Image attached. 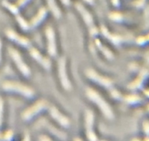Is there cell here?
I'll return each mask as SVG.
<instances>
[{
    "instance_id": "cell-9",
    "label": "cell",
    "mask_w": 149,
    "mask_h": 141,
    "mask_svg": "<svg viewBox=\"0 0 149 141\" xmlns=\"http://www.w3.org/2000/svg\"><path fill=\"white\" fill-rule=\"evenodd\" d=\"M112 2H113V5L118 6V4H119V0H112Z\"/></svg>"
},
{
    "instance_id": "cell-3",
    "label": "cell",
    "mask_w": 149,
    "mask_h": 141,
    "mask_svg": "<svg viewBox=\"0 0 149 141\" xmlns=\"http://www.w3.org/2000/svg\"><path fill=\"white\" fill-rule=\"evenodd\" d=\"M10 54L11 55L12 58H13V60H15V63L17 64V65H18V68H20V71L23 72V74L26 76H29L30 74V71H29V68L26 66L25 64H23V63H20V65H19V60H21V58H20V55H19L18 52L17 51H15L13 49H10Z\"/></svg>"
},
{
    "instance_id": "cell-11",
    "label": "cell",
    "mask_w": 149,
    "mask_h": 141,
    "mask_svg": "<svg viewBox=\"0 0 149 141\" xmlns=\"http://www.w3.org/2000/svg\"><path fill=\"white\" fill-rule=\"evenodd\" d=\"M1 42L0 40V61H1Z\"/></svg>"
},
{
    "instance_id": "cell-4",
    "label": "cell",
    "mask_w": 149,
    "mask_h": 141,
    "mask_svg": "<svg viewBox=\"0 0 149 141\" xmlns=\"http://www.w3.org/2000/svg\"><path fill=\"white\" fill-rule=\"evenodd\" d=\"M47 36L49 38V43L51 44V46L49 47V53L50 55H55V39H54V33L53 31L51 28H48L47 29Z\"/></svg>"
},
{
    "instance_id": "cell-1",
    "label": "cell",
    "mask_w": 149,
    "mask_h": 141,
    "mask_svg": "<svg viewBox=\"0 0 149 141\" xmlns=\"http://www.w3.org/2000/svg\"><path fill=\"white\" fill-rule=\"evenodd\" d=\"M87 94L91 98V100H94L95 103H96L97 105H98V106L101 109L102 111L104 113V114L108 118H109V119L113 118V113H112V111L111 110L110 107L108 106L107 103L104 100H103V99L100 97V95L98 94H97L95 92L93 91V90H90L87 92Z\"/></svg>"
},
{
    "instance_id": "cell-8",
    "label": "cell",
    "mask_w": 149,
    "mask_h": 141,
    "mask_svg": "<svg viewBox=\"0 0 149 141\" xmlns=\"http://www.w3.org/2000/svg\"><path fill=\"white\" fill-rule=\"evenodd\" d=\"M63 3L65 5H68L70 4V0H61Z\"/></svg>"
},
{
    "instance_id": "cell-10",
    "label": "cell",
    "mask_w": 149,
    "mask_h": 141,
    "mask_svg": "<svg viewBox=\"0 0 149 141\" xmlns=\"http://www.w3.org/2000/svg\"><path fill=\"white\" fill-rule=\"evenodd\" d=\"M84 1H87V3H89V4H92V3H93L94 0H84Z\"/></svg>"
},
{
    "instance_id": "cell-2",
    "label": "cell",
    "mask_w": 149,
    "mask_h": 141,
    "mask_svg": "<svg viewBox=\"0 0 149 141\" xmlns=\"http://www.w3.org/2000/svg\"><path fill=\"white\" fill-rule=\"evenodd\" d=\"M2 87L6 91H20L22 94H25V95L31 96L33 94V92L29 90V88L22 86L21 84H19L17 83L7 81L3 84Z\"/></svg>"
},
{
    "instance_id": "cell-5",
    "label": "cell",
    "mask_w": 149,
    "mask_h": 141,
    "mask_svg": "<svg viewBox=\"0 0 149 141\" xmlns=\"http://www.w3.org/2000/svg\"><path fill=\"white\" fill-rule=\"evenodd\" d=\"M47 2L48 5H49V7L51 8L53 14L55 15L56 17H60V15H61V12H60L59 8H58V7L57 6L55 0H47Z\"/></svg>"
},
{
    "instance_id": "cell-6",
    "label": "cell",
    "mask_w": 149,
    "mask_h": 141,
    "mask_svg": "<svg viewBox=\"0 0 149 141\" xmlns=\"http://www.w3.org/2000/svg\"><path fill=\"white\" fill-rule=\"evenodd\" d=\"M2 118H3V100L0 97V126L2 124Z\"/></svg>"
},
{
    "instance_id": "cell-7",
    "label": "cell",
    "mask_w": 149,
    "mask_h": 141,
    "mask_svg": "<svg viewBox=\"0 0 149 141\" xmlns=\"http://www.w3.org/2000/svg\"><path fill=\"white\" fill-rule=\"evenodd\" d=\"M30 0H18L17 2V5L19 6V7H22L24 4H26L28 1H29Z\"/></svg>"
}]
</instances>
